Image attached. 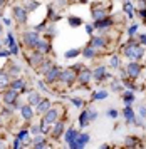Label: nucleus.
<instances>
[{
    "label": "nucleus",
    "instance_id": "12",
    "mask_svg": "<svg viewBox=\"0 0 146 149\" xmlns=\"http://www.w3.org/2000/svg\"><path fill=\"white\" fill-rule=\"evenodd\" d=\"M91 15H93L94 20H101V19L107 17V10L104 7H101V5H96V7H93V10H91Z\"/></svg>",
    "mask_w": 146,
    "mask_h": 149
},
{
    "label": "nucleus",
    "instance_id": "19",
    "mask_svg": "<svg viewBox=\"0 0 146 149\" xmlns=\"http://www.w3.org/2000/svg\"><path fill=\"white\" fill-rule=\"evenodd\" d=\"M91 47L94 49H102V47H106V39L104 37H93L91 39Z\"/></svg>",
    "mask_w": 146,
    "mask_h": 149
},
{
    "label": "nucleus",
    "instance_id": "1",
    "mask_svg": "<svg viewBox=\"0 0 146 149\" xmlns=\"http://www.w3.org/2000/svg\"><path fill=\"white\" fill-rule=\"evenodd\" d=\"M124 55H126L129 61H136L140 62L143 59V55H145V45H141L138 42H129L124 45Z\"/></svg>",
    "mask_w": 146,
    "mask_h": 149
},
{
    "label": "nucleus",
    "instance_id": "34",
    "mask_svg": "<svg viewBox=\"0 0 146 149\" xmlns=\"http://www.w3.org/2000/svg\"><path fill=\"white\" fill-rule=\"evenodd\" d=\"M124 146H126V148H136V146H138V139L133 137V136H129V137H126Z\"/></svg>",
    "mask_w": 146,
    "mask_h": 149
},
{
    "label": "nucleus",
    "instance_id": "45",
    "mask_svg": "<svg viewBox=\"0 0 146 149\" xmlns=\"http://www.w3.org/2000/svg\"><path fill=\"white\" fill-rule=\"evenodd\" d=\"M19 72H20V67H19V65H10V74H12V75L19 74Z\"/></svg>",
    "mask_w": 146,
    "mask_h": 149
},
{
    "label": "nucleus",
    "instance_id": "57",
    "mask_svg": "<svg viewBox=\"0 0 146 149\" xmlns=\"http://www.w3.org/2000/svg\"><path fill=\"white\" fill-rule=\"evenodd\" d=\"M141 3H143V7H145V3H146V0H140Z\"/></svg>",
    "mask_w": 146,
    "mask_h": 149
},
{
    "label": "nucleus",
    "instance_id": "13",
    "mask_svg": "<svg viewBox=\"0 0 146 149\" xmlns=\"http://www.w3.org/2000/svg\"><path fill=\"white\" fill-rule=\"evenodd\" d=\"M57 119H59V112H57V109L51 107L46 114H44V122H46V124H54Z\"/></svg>",
    "mask_w": 146,
    "mask_h": 149
},
{
    "label": "nucleus",
    "instance_id": "26",
    "mask_svg": "<svg viewBox=\"0 0 146 149\" xmlns=\"http://www.w3.org/2000/svg\"><path fill=\"white\" fill-rule=\"evenodd\" d=\"M123 99H124V104H126V106H131V104L134 102L133 91H126V92H123Z\"/></svg>",
    "mask_w": 146,
    "mask_h": 149
},
{
    "label": "nucleus",
    "instance_id": "50",
    "mask_svg": "<svg viewBox=\"0 0 146 149\" xmlns=\"http://www.w3.org/2000/svg\"><path fill=\"white\" fill-rule=\"evenodd\" d=\"M20 146H22V141H20L19 137H17V139H15V141H13V149H19Z\"/></svg>",
    "mask_w": 146,
    "mask_h": 149
},
{
    "label": "nucleus",
    "instance_id": "55",
    "mask_svg": "<svg viewBox=\"0 0 146 149\" xmlns=\"http://www.w3.org/2000/svg\"><path fill=\"white\" fill-rule=\"evenodd\" d=\"M4 24H5V25H10V24H12V20H10V19H4Z\"/></svg>",
    "mask_w": 146,
    "mask_h": 149
},
{
    "label": "nucleus",
    "instance_id": "56",
    "mask_svg": "<svg viewBox=\"0 0 146 149\" xmlns=\"http://www.w3.org/2000/svg\"><path fill=\"white\" fill-rule=\"evenodd\" d=\"M4 3H5V0H0V8L4 7Z\"/></svg>",
    "mask_w": 146,
    "mask_h": 149
},
{
    "label": "nucleus",
    "instance_id": "59",
    "mask_svg": "<svg viewBox=\"0 0 146 149\" xmlns=\"http://www.w3.org/2000/svg\"><path fill=\"white\" fill-rule=\"evenodd\" d=\"M0 34H2V25H0Z\"/></svg>",
    "mask_w": 146,
    "mask_h": 149
},
{
    "label": "nucleus",
    "instance_id": "32",
    "mask_svg": "<svg viewBox=\"0 0 146 149\" xmlns=\"http://www.w3.org/2000/svg\"><path fill=\"white\" fill-rule=\"evenodd\" d=\"M79 54H81V49H71V50H67L66 54H64V57L66 59H74V57H77Z\"/></svg>",
    "mask_w": 146,
    "mask_h": 149
},
{
    "label": "nucleus",
    "instance_id": "3",
    "mask_svg": "<svg viewBox=\"0 0 146 149\" xmlns=\"http://www.w3.org/2000/svg\"><path fill=\"white\" fill-rule=\"evenodd\" d=\"M141 70H143V67H141L140 62H136V61H131L126 65V72H128V77H129V79H136V77H140Z\"/></svg>",
    "mask_w": 146,
    "mask_h": 149
},
{
    "label": "nucleus",
    "instance_id": "25",
    "mask_svg": "<svg viewBox=\"0 0 146 149\" xmlns=\"http://www.w3.org/2000/svg\"><path fill=\"white\" fill-rule=\"evenodd\" d=\"M8 72L5 70H0V87H7L8 84H10V77H8Z\"/></svg>",
    "mask_w": 146,
    "mask_h": 149
},
{
    "label": "nucleus",
    "instance_id": "10",
    "mask_svg": "<svg viewBox=\"0 0 146 149\" xmlns=\"http://www.w3.org/2000/svg\"><path fill=\"white\" fill-rule=\"evenodd\" d=\"M17 99H19V91H15V89H8V91H5V94H4V102H5V104L12 106Z\"/></svg>",
    "mask_w": 146,
    "mask_h": 149
},
{
    "label": "nucleus",
    "instance_id": "47",
    "mask_svg": "<svg viewBox=\"0 0 146 149\" xmlns=\"http://www.w3.org/2000/svg\"><path fill=\"white\" fill-rule=\"evenodd\" d=\"M37 87L42 91V92H47V87H46V84L44 82H40V81H37Z\"/></svg>",
    "mask_w": 146,
    "mask_h": 149
},
{
    "label": "nucleus",
    "instance_id": "60",
    "mask_svg": "<svg viewBox=\"0 0 146 149\" xmlns=\"http://www.w3.org/2000/svg\"><path fill=\"white\" fill-rule=\"evenodd\" d=\"M0 49H2V42H0Z\"/></svg>",
    "mask_w": 146,
    "mask_h": 149
},
{
    "label": "nucleus",
    "instance_id": "17",
    "mask_svg": "<svg viewBox=\"0 0 146 149\" xmlns=\"http://www.w3.org/2000/svg\"><path fill=\"white\" fill-rule=\"evenodd\" d=\"M123 116H124V119H126L128 124H134L136 114H134V111L131 109V106H126V107H124V111H123Z\"/></svg>",
    "mask_w": 146,
    "mask_h": 149
},
{
    "label": "nucleus",
    "instance_id": "2",
    "mask_svg": "<svg viewBox=\"0 0 146 149\" xmlns=\"http://www.w3.org/2000/svg\"><path fill=\"white\" fill-rule=\"evenodd\" d=\"M22 39H24V45H27V49H34L37 40L40 39V35L37 30H30V32H24Z\"/></svg>",
    "mask_w": 146,
    "mask_h": 149
},
{
    "label": "nucleus",
    "instance_id": "5",
    "mask_svg": "<svg viewBox=\"0 0 146 149\" xmlns=\"http://www.w3.org/2000/svg\"><path fill=\"white\" fill-rule=\"evenodd\" d=\"M12 12H13V17H15V20H19L20 24H25L27 22V12L25 7H20V5H13L12 7Z\"/></svg>",
    "mask_w": 146,
    "mask_h": 149
},
{
    "label": "nucleus",
    "instance_id": "40",
    "mask_svg": "<svg viewBox=\"0 0 146 149\" xmlns=\"http://www.w3.org/2000/svg\"><path fill=\"white\" fill-rule=\"evenodd\" d=\"M30 132H32V134H40V132H42V126H32V127H30Z\"/></svg>",
    "mask_w": 146,
    "mask_h": 149
},
{
    "label": "nucleus",
    "instance_id": "42",
    "mask_svg": "<svg viewBox=\"0 0 146 149\" xmlns=\"http://www.w3.org/2000/svg\"><path fill=\"white\" fill-rule=\"evenodd\" d=\"M87 114H89V121H96L98 119V112L96 111H87Z\"/></svg>",
    "mask_w": 146,
    "mask_h": 149
},
{
    "label": "nucleus",
    "instance_id": "38",
    "mask_svg": "<svg viewBox=\"0 0 146 149\" xmlns=\"http://www.w3.org/2000/svg\"><path fill=\"white\" fill-rule=\"evenodd\" d=\"M109 65L114 67V69H118V67H119V59H118L116 55H113V57H111V61H109Z\"/></svg>",
    "mask_w": 146,
    "mask_h": 149
},
{
    "label": "nucleus",
    "instance_id": "46",
    "mask_svg": "<svg viewBox=\"0 0 146 149\" xmlns=\"http://www.w3.org/2000/svg\"><path fill=\"white\" fill-rule=\"evenodd\" d=\"M138 112H140L141 117H146V106H140V109H138Z\"/></svg>",
    "mask_w": 146,
    "mask_h": 149
},
{
    "label": "nucleus",
    "instance_id": "53",
    "mask_svg": "<svg viewBox=\"0 0 146 149\" xmlns=\"http://www.w3.org/2000/svg\"><path fill=\"white\" fill-rule=\"evenodd\" d=\"M55 32H57V30H55V29H52V27L47 29V34L51 35V37H52V35H55Z\"/></svg>",
    "mask_w": 146,
    "mask_h": 149
},
{
    "label": "nucleus",
    "instance_id": "54",
    "mask_svg": "<svg viewBox=\"0 0 146 149\" xmlns=\"http://www.w3.org/2000/svg\"><path fill=\"white\" fill-rule=\"evenodd\" d=\"M7 55H10V50H2L0 49V57H7Z\"/></svg>",
    "mask_w": 146,
    "mask_h": 149
},
{
    "label": "nucleus",
    "instance_id": "23",
    "mask_svg": "<svg viewBox=\"0 0 146 149\" xmlns=\"http://www.w3.org/2000/svg\"><path fill=\"white\" fill-rule=\"evenodd\" d=\"M40 101H42L40 94H37V92H29V104H30L32 107H35Z\"/></svg>",
    "mask_w": 146,
    "mask_h": 149
},
{
    "label": "nucleus",
    "instance_id": "48",
    "mask_svg": "<svg viewBox=\"0 0 146 149\" xmlns=\"http://www.w3.org/2000/svg\"><path fill=\"white\" fill-rule=\"evenodd\" d=\"M27 134H29V131H25V129H24V131H20L19 134H17V137H19L20 141H22V139H24V137H25Z\"/></svg>",
    "mask_w": 146,
    "mask_h": 149
},
{
    "label": "nucleus",
    "instance_id": "35",
    "mask_svg": "<svg viewBox=\"0 0 146 149\" xmlns=\"http://www.w3.org/2000/svg\"><path fill=\"white\" fill-rule=\"evenodd\" d=\"M107 97V91H98L93 94V99L94 101H101V99H106Z\"/></svg>",
    "mask_w": 146,
    "mask_h": 149
},
{
    "label": "nucleus",
    "instance_id": "52",
    "mask_svg": "<svg viewBox=\"0 0 146 149\" xmlns=\"http://www.w3.org/2000/svg\"><path fill=\"white\" fill-rule=\"evenodd\" d=\"M93 25H91V24H87V25H86V32H87V34H89V35H93Z\"/></svg>",
    "mask_w": 146,
    "mask_h": 149
},
{
    "label": "nucleus",
    "instance_id": "24",
    "mask_svg": "<svg viewBox=\"0 0 146 149\" xmlns=\"http://www.w3.org/2000/svg\"><path fill=\"white\" fill-rule=\"evenodd\" d=\"M77 134H79V132H77L76 129H67V131H66V134H64V139H66V142L69 144V142H72L74 139L77 137Z\"/></svg>",
    "mask_w": 146,
    "mask_h": 149
},
{
    "label": "nucleus",
    "instance_id": "43",
    "mask_svg": "<svg viewBox=\"0 0 146 149\" xmlns=\"http://www.w3.org/2000/svg\"><path fill=\"white\" fill-rule=\"evenodd\" d=\"M107 116H109L111 119H116V117H118V111H116V109H109V111H107Z\"/></svg>",
    "mask_w": 146,
    "mask_h": 149
},
{
    "label": "nucleus",
    "instance_id": "37",
    "mask_svg": "<svg viewBox=\"0 0 146 149\" xmlns=\"http://www.w3.org/2000/svg\"><path fill=\"white\" fill-rule=\"evenodd\" d=\"M111 87H113V91H116V92H119V91H123V81H121V82L114 81L113 84H111Z\"/></svg>",
    "mask_w": 146,
    "mask_h": 149
},
{
    "label": "nucleus",
    "instance_id": "11",
    "mask_svg": "<svg viewBox=\"0 0 146 149\" xmlns=\"http://www.w3.org/2000/svg\"><path fill=\"white\" fill-rule=\"evenodd\" d=\"M107 70H106V67L104 65H99V67H96L93 70V79L94 81H98V82H101V81H104V79H107V74H106Z\"/></svg>",
    "mask_w": 146,
    "mask_h": 149
},
{
    "label": "nucleus",
    "instance_id": "16",
    "mask_svg": "<svg viewBox=\"0 0 146 149\" xmlns=\"http://www.w3.org/2000/svg\"><path fill=\"white\" fill-rule=\"evenodd\" d=\"M51 107H52V104H51V101H47V99H42V101L35 106V109H37V114H46Z\"/></svg>",
    "mask_w": 146,
    "mask_h": 149
},
{
    "label": "nucleus",
    "instance_id": "20",
    "mask_svg": "<svg viewBox=\"0 0 146 149\" xmlns=\"http://www.w3.org/2000/svg\"><path fill=\"white\" fill-rule=\"evenodd\" d=\"M52 126H54V127H52V131H51L52 137H59V136L64 132V124H62V122H57V121H55Z\"/></svg>",
    "mask_w": 146,
    "mask_h": 149
},
{
    "label": "nucleus",
    "instance_id": "41",
    "mask_svg": "<svg viewBox=\"0 0 146 149\" xmlns=\"http://www.w3.org/2000/svg\"><path fill=\"white\" fill-rule=\"evenodd\" d=\"M119 79H128V72H126V67H121L119 69Z\"/></svg>",
    "mask_w": 146,
    "mask_h": 149
},
{
    "label": "nucleus",
    "instance_id": "6",
    "mask_svg": "<svg viewBox=\"0 0 146 149\" xmlns=\"http://www.w3.org/2000/svg\"><path fill=\"white\" fill-rule=\"evenodd\" d=\"M76 72H74V69H66V70H60L59 74V81H62L64 84H72L76 81Z\"/></svg>",
    "mask_w": 146,
    "mask_h": 149
},
{
    "label": "nucleus",
    "instance_id": "29",
    "mask_svg": "<svg viewBox=\"0 0 146 149\" xmlns=\"http://www.w3.org/2000/svg\"><path fill=\"white\" fill-rule=\"evenodd\" d=\"M52 65H54L52 62H51V61H47V59H46V61H44V62H42V64L39 65V72H40V74H46L47 70H49V69L52 67Z\"/></svg>",
    "mask_w": 146,
    "mask_h": 149
},
{
    "label": "nucleus",
    "instance_id": "58",
    "mask_svg": "<svg viewBox=\"0 0 146 149\" xmlns=\"http://www.w3.org/2000/svg\"><path fill=\"white\" fill-rule=\"evenodd\" d=\"M0 148H4V142H2V141H0Z\"/></svg>",
    "mask_w": 146,
    "mask_h": 149
},
{
    "label": "nucleus",
    "instance_id": "7",
    "mask_svg": "<svg viewBox=\"0 0 146 149\" xmlns=\"http://www.w3.org/2000/svg\"><path fill=\"white\" fill-rule=\"evenodd\" d=\"M59 74H60V69L55 67V65H52L44 75H46V81L49 82V84H52V82L59 81Z\"/></svg>",
    "mask_w": 146,
    "mask_h": 149
},
{
    "label": "nucleus",
    "instance_id": "51",
    "mask_svg": "<svg viewBox=\"0 0 146 149\" xmlns=\"http://www.w3.org/2000/svg\"><path fill=\"white\" fill-rule=\"evenodd\" d=\"M140 44H141V45H146V34H141L140 35Z\"/></svg>",
    "mask_w": 146,
    "mask_h": 149
},
{
    "label": "nucleus",
    "instance_id": "30",
    "mask_svg": "<svg viewBox=\"0 0 146 149\" xmlns=\"http://www.w3.org/2000/svg\"><path fill=\"white\" fill-rule=\"evenodd\" d=\"M82 54H84L86 59H94V57H96V49L89 45V47H86L84 50H82Z\"/></svg>",
    "mask_w": 146,
    "mask_h": 149
},
{
    "label": "nucleus",
    "instance_id": "4",
    "mask_svg": "<svg viewBox=\"0 0 146 149\" xmlns=\"http://www.w3.org/2000/svg\"><path fill=\"white\" fill-rule=\"evenodd\" d=\"M87 141H89V134H86V132L77 134V137L72 142H69V148L71 149H82L87 144Z\"/></svg>",
    "mask_w": 146,
    "mask_h": 149
},
{
    "label": "nucleus",
    "instance_id": "28",
    "mask_svg": "<svg viewBox=\"0 0 146 149\" xmlns=\"http://www.w3.org/2000/svg\"><path fill=\"white\" fill-rule=\"evenodd\" d=\"M10 87L15 89V91H22V89L25 87V82H24V79H13V82L10 84Z\"/></svg>",
    "mask_w": 146,
    "mask_h": 149
},
{
    "label": "nucleus",
    "instance_id": "14",
    "mask_svg": "<svg viewBox=\"0 0 146 149\" xmlns=\"http://www.w3.org/2000/svg\"><path fill=\"white\" fill-rule=\"evenodd\" d=\"M34 49L39 50L40 54H49V52H51V44H49L47 40H44V39H39Z\"/></svg>",
    "mask_w": 146,
    "mask_h": 149
},
{
    "label": "nucleus",
    "instance_id": "15",
    "mask_svg": "<svg viewBox=\"0 0 146 149\" xmlns=\"http://www.w3.org/2000/svg\"><path fill=\"white\" fill-rule=\"evenodd\" d=\"M113 25V20L109 19V17H104V19H101V20H94L93 27L94 29H99V30H104L106 27H111Z\"/></svg>",
    "mask_w": 146,
    "mask_h": 149
},
{
    "label": "nucleus",
    "instance_id": "8",
    "mask_svg": "<svg viewBox=\"0 0 146 149\" xmlns=\"http://www.w3.org/2000/svg\"><path fill=\"white\" fill-rule=\"evenodd\" d=\"M44 61H46V59H44V54H40L39 50H35V52H32V54L29 55V64H30L32 67H39Z\"/></svg>",
    "mask_w": 146,
    "mask_h": 149
},
{
    "label": "nucleus",
    "instance_id": "33",
    "mask_svg": "<svg viewBox=\"0 0 146 149\" xmlns=\"http://www.w3.org/2000/svg\"><path fill=\"white\" fill-rule=\"evenodd\" d=\"M69 25L71 27H79V25H82V19H79V17H69Z\"/></svg>",
    "mask_w": 146,
    "mask_h": 149
},
{
    "label": "nucleus",
    "instance_id": "36",
    "mask_svg": "<svg viewBox=\"0 0 146 149\" xmlns=\"http://www.w3.org/2000/svg\"><path fill=\"white\" fill-rule=\"evenodd\" d=\"M37 7H39V3H37L35 0H29V2L25 3V10L27 12H32V10H35Z\"/></svg>",
    "mask_w": 146,
    "mask_h": 149
},
{
    "label": "nucleus",
    "instance_id": "22",
    "mask_svg": "<svg viewBox=\"0 0 146 149\" xmlns=\"http://www.w3.org/2000/svg\"><path fill=\"white\" fill-rule=\"evenodd\" d=\"M30 146H32V148H46L47 142H46V139H44L40 134H37V136L32 139V144H30Z\"/></svg>",
    "mask_w": 146,
    "mask_h": 149
},
{
    "label": "nucleus",
    "instance_id": "31",
    "mask_svg": "<svg viewBox=\"0 0 146 149\" xmlns=\"http://www.w3.org/2000/svg\"><path fill=\"white\" fill-rule=\"evenodd\" d=\"M123 10H124V12L128 14V17H129V19H133V17H134V8H133V5H131L129 2H124V5H123Z\"/></svg>",
    "mask_w": 146,
    "mask_h": 149
},
{
    "label": "nucleus",
    "instance_id": "44",
    "mask_svg": "<svg viewBox=\"0 0 146 149\" xmlns=\"http://www.w3.org/2000/svg\"><path fill=\"white\" fill-rule=\"evenodd\" d=\"M72 104L76 106V107H82V99H79V97H74Z\"/></svg>",
    "mask_w": 146,
    "mask_h": 149
},
{
    "label": "nucleus",
    "instance_id": "39",
    "mask_svg": "<svg viewBox=\"0 0 146 149\" xmlns=\"http://www.w3.org/2000/svg\"><path fill=\"white\" fill-rule=\"evenodd\" d=\"M136 32H138V24H134V25H131V27L128 29V35H129V37H134Z\"/></svg>",
    "mask_w": 146,
    "mask_h": 149
},
{
    "label": "nucleus",
    "instance_id": "21",
    "mask_svg": "<svg viewBox=\"0 0 146 149\" xmlns=\"http://www.w3.org/2000/svg\"><path fill=\"white\" fill-rule=\"evenodd\" d=\"M7 44H8V47H10V54H13V55L19 54V49H17V44L13 40L12 34H7Z\"/></svg>",
    "mask_w": 146,
    "mask_h": 149
},
{
    "label": "nucleus",
    "instance_id": "27",
    "mask_svg": "<svg viewBox=\"0 0 146 149\" xmlns=\"http://www.w3.org/2000/svg\"><path fill=\"white\" fill-rule=\"evenodd\" d=\"M89 114H87V111H82L79 116V124H81V127H86L87 124H89Z\"/></svg>",
    "mask_w": 146,
    "mask_h": 149
},
{
    "label": "nucleus",
    "instance_id": "49",
    "mask_svg": "<svg viewBox=\"0 0 146 149\" xmlns=\"http://www.w3.org/2000/svg\"><path fill=\"white\" fill-rule=\"evenodd\" d=\"M140 17L146 22V7H141V10H140Z\"/></svg>",
    "mask_w": 146,
    "mask_h": 149
},
{
    "label": "nucleus",
    "instance_id": "9",
    "mask_svg": "<svg viewBox=\"0 0 146 149\" xmlns=\"http://www.w3.org/2000/svg\"><path fill=\"white\" fill-rule=\"evenodd\" d=\"M91 79H93V72L87 70V69H81L79 74L76 75V81L79 82V84H87Z\"/></svg>",
    "mask_w": 146,
    "mask_h": 149
},
{
    "label": "nucleus",
    "instance_id": "18",
    "mask_svg": "<svg viewBox=\"0 0 146 149\" xmlns=\"http://www.w3.org/2000/svg\"><path fill=\"white\" fill-rule=\"evenodd\" d=\"M20 112H22V117H24V119H27V121H30V119L34 117V109H32V106H30V104L22 106V107H20Z\"/></svg>",
    "mask_w": 146,
    "mask_h": 149
}]
</instances>
